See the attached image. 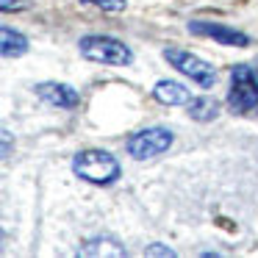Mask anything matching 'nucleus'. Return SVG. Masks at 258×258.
I'll return each mask as SVG.
<instances>
[{
    "label": "nucleus",
    "instance_id": "7",
    "mask_svg": "<svg viewBox=\"0 0 258 258\" xmlns=\"http://www.w3.org/2000/svg\"><path fill=\"white\" fill-rule=\"evenodd\" d=\"M36 95H39L45 103H50V106H58V108H75V106L81 103L78 89H73L70 84H56V81L39 84V86H36Z\"/></svg>",
    "mask_w": 258,
    "mask_h": 258
},
{
    "label": "nucleus",
    "instance_id": "2",
    "mask_svg": "<svg viewBox=\"0 0 258 258\" xmlns=\"http://www.w3.org/2000/svg\"><path fill=\"white\" fill-rule=\"evenodd\" d=\"M81 56L89 58L97 64H114V67H125V64L134 61V53L128 45H122L114 36H103V34H89L78 42Z\"/></svg>",
    "mask_w": 258,
    "mask_h": 258
},
{
    "label": "nucleus",
    "instance_id": "12",
    "mask_svg": "<svg viewBox=\"0 0 258 258\" xmlns=\"http://www.w3.org/2000/svg\"><path fill=\"white\" fill-rule=\"evenodd\" d=\"M81 3H92V6L103 9V12H122L128 6L125 0H81Z\"/></svg>",
    "mask_w": 258,
    "mask_h": 258
},
{
    "label": "nucleus",
    "instance_id": "13",
    "mask_svg": "<svg viewBox=\"0 0 258 258\" xmlns=\"http://www.w3.org/2000/svg\"><path fill=\"white\" fill-rule=\"evenodd\" d=\"M0 9L3 12H20V9H28L25 0H0Z\"/></svg>",
    "mask_w": 258,
    "mask_h": 258
},
{
    "label": "nucleus",
    "instance_id": "15",
    "mask_svg": "<svg viewBox=\"0 0 258 258\" xmlns=\"http://www.w3.org/2000/svg\"><path fill=\"white\" fill-rule=\"evenodd\" d=\"M9 150H12V145H9V131H3V156H9Z\"/></svg>",
    "mask_w": 258,
    "mask_h": 258
},
{
    "label": "nucleus",
    "instance_id": "10",
    "mask_svg": "<svg viewBox=\"0 0 258 258\" xmlns=\"http://www.w3.org/2000/svg\"><path fill=\"white\" fill-rule=\"evenodd\" d=\"M186 114H189L191 119H197V122H211L219 114V103L214 100V97H191V100L186 103Z\"/></svg>",
    "mask_w": 258,
    "mask_h": 258
},
{
    "label": "nucleus",
    "instance_id": "5",
    "mask_svg": "<svg viewBox=\"0 0 258 258\" xmlns=\"http://www.w3.org/2000/svg\"><path fill=\"white\" fill-rule=\"evenodd\" d=\"M172 142L175 136L169 128H145L128 139V153L136 161H145V158H156L161 153H167L172 147Z\"/></svg>",
    "mask_w": 258,
    "mask_h": 258
},
{
    "label": "nucleus",
    "instance_id": "6",
    "mask_svg": "<svg viewBox=\"0 0 258 258\" xmlns=\"http://www.w3.org/2000/svg\"><path fill=\"white\" fill-rule=\"evenodd\" d=\"M189 34L195 36H208V39H214L217 45H225V47H247L250 45V36L241 34V31L230 28V25L225 23H211V20H191L189 25Z\"/></svg>",
    "mask_w": 258,
    "mask_h": 258
},
{
    "label": "nucleus",
    "instance_id": "14",
    "mask_svg": "<svg viewBox=\"0 0 258 258\" xmlns=\"http://www.w3.org/2000/svg\"><path fill=\"white\" fill-rule=\"evenodd\" d=\"M145 255H175L172 247H164V244H150L145 250Z\"/></svg>",
    "mask_w": 258,
    "mask_h": 258
},
{
    "label": "nucleus",
    "instance_id": "11",
    "mask_svg": "<svg viewBox=\"0 0 258 258\" xmlns=\"http://www.w3.org/2000/svg\"><path fill=\"white\" fill-rule=\"evenodd\" d=\"M0 39H3V47H0V50H3V56H6V58H20V56L28 53V39H25L20 31L9 28V25H3Z\"/></svg>",
    "mask_w": 258,
    "mask_h": 258
},
{
    "label": "nucleus",
    "instance_id": "3",
    "mask_svg": "<svg viewBox=\"0 0 258 258\" xmlns=\"http://www.w3.org/2000/svg\"><path fill=\"white\" fill-rule=\"evenodd\" d=\"M228 106L233 114H250L258 108V78L252 73V67H247V64H236L230 70Z\"/></svg>",
    "mask_w": 258,
    "mask_h": 258
},
{
    "label": "nucleus",
    "instance_id": "9",
    "mask_svg": "<svg viewBox=\"0 0 258 258\" xmlns=\"http://www.w3.org/2000/svg\"><path fill=\"white\" fill-rule=\"evenodd\" d=\"M78 255H114V258H122L128 255L125 244H119L117 239H108V236H97V239H89L84 247L78 250Z\"/></svg>",
    "mask_w": 258,
    "mask_h": 258
},
{
    "label": "nucleus",
    "instance_id": "4",
    "mask_svg": "<svg viewBox=\"0 0 258 258\" xmlns=\"http://www.w3.org/2000/svg\"><path fill=\"white\" fill-rule=\"evenodd\" d=\"M164 58H167V61L172 64L180 75H186V78H191L195 84H200L203 89H211L214 81H217V70H214L208 61H203L200 56L189 53V50H180V47H167V50H164Z\"/></svg>",
    "mask_w": 258,
    "mask_h": 258
},
{
    "label": "nucleus",
    "instance_id": "8",
    "mask_svg": "<svg viewBox=\"0 0 258 258\" xmlns=\"http://www.w3.org/2000/svg\"><path fill=\"white\" fill-rule=\"evenodd\" d=\"M153 97L164 106H186L191 100V92L178 81H158L156 89H153Z\"/></svg>",
    "mask_w": 258,
    "mask_h": 258
},
{
    "label": "nucleus",
    "instance_id": "1",
    "mask_svg": "<svg viewBox=\"0 0 258 258\" xmlns=\"http://www.w3.org/2000/svg\"><path fill=\"white\" fill-rule=\"evenodd\" d=\"M73 169L78 178L95 186H108L119 178V161L106 150H84L73 158Z\"/></svg>",
    "mask_w": 258,
    "mask_h": 258
}]
</instances>
